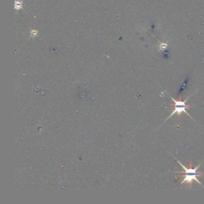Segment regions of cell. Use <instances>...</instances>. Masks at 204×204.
<instances>
[{"label": "cell", "instance_id": "cell-1", "mask_svg": "<svg viewBox=\"0 0 204 204\" xmlns=\"http://www.w3.org/2000/svg\"><path fill=\"white\" fill-rule=\"evenodd\" d=\"M177 162L181 165L182 168L184 169V171H178L177 172H179V173H182V174H184V176H181V177H184L183 180H182V182L180 183V185H182V184L184 183V182H187V184H189L190 186L192 185V183L193 181H196L198 182H199L201 185V182H199L198 179H197V177H202L204 176V173H202V172H199L197 171L198 169L200 167V166L201 165V164L202 163H202H201L197 167H196L195 168L193 169L192 168V162H190V168H186L183 165H182V163L177 160Z\"/></svg>", "mask_w": 204, "mask_h": 204}, {"label": "cell", "instance_id": "cell-2", "mask_svg": "<svg viewBox=\"0 0 204 204\" xmlns=\"http://www.w3.org/2000/svg\"><path fill=\"white\" fill-rule=\"evenodd\" d=\"M189 98H190V96L188 97L186 100L182 101V99H181V96L180 95L179 96V100L177 101V100H175L173 98L171 97V99H172V101L174 102V104H173L172 105H171V107L173 108V111H172V113L170 114V115L168 117V118H167V119L165 121H166L168 119L170 118V117H171L172 115H174V114L176 113L178 114V115L180 116V117H181L182 114V113H185L187 114L188 115H189L192 118V117L189 115V114L187 113V112H186V109H189V108L193 106V105H188L186 104V101L188 100V99Z\"/></svg>", "mask_w": 204, "mask_h": 204}]
</instances>
